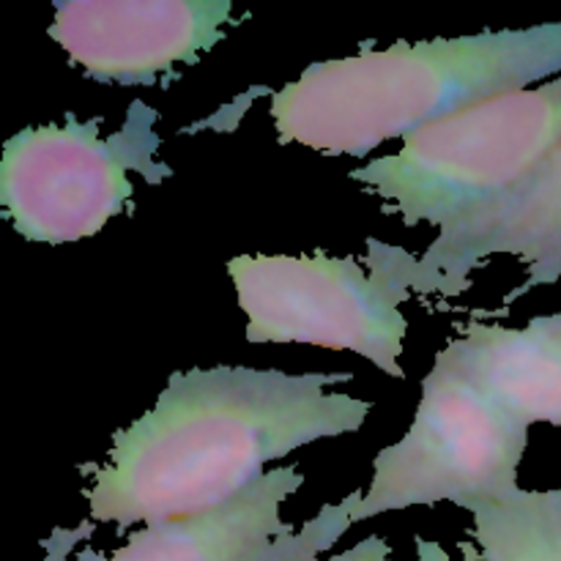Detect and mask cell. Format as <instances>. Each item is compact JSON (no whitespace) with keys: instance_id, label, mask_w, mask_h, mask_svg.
Returning <instances> with one entry per match:
<instances>
[{"instance_id":"6da1fadb","label":"cell","mask_w":561,"mask_h":561,"mask_svg":"<svg viewBox=\"0 0 561 561\" xmlns=\"http://www.w3.org/2000/svg\"><path fill=\"white\" fill-rule=\"evenodd\" d=\"M351 378L230 365L173 373L153 409L115 433L85 491L88 513L124 531L225 507L272 460L365 425L373 405L332 392Z\"/></svg>"},{"instance_id":"7a4b0ae2","label":"cell","mask_w":561,"mask_h":561,"mask_svg":"<svg viewBox=\"0 0 561 561\" xmlns=\"http://www.w3.org/2000/svg\"><path fill=\"white\" fill-rule=\"evenodd\" d=\"M561 71V22L474 36L394 42L318 60L272 93L279 142L327 157H367L381 142Z\"/></svg>"},{"instance_id":"3957f363","label":"cell","mask_w":561,"mask_h":561,"mask_svg":"<svg viewBox=\"0 0 561 561\" xmlns=\"http://www.w3.org/2000/svg\"><path fill=\"white\" fill-rule=\"evenodd\" d=\"M561 140V77L447 115L351 170L403 225L455 228L518 190Z\"/></svg>"},{"instance_id":"277c9868","label":"cell","mask_w":561,"mask_h":561,"mask_svg":"<svg viewBox=\"0 0 561 561\" xmlns=\"http://www.w3.org/2000/svg\"><path fill=\"white\" fill-rule=\"evenodd\" d=\"M367 263L356 257L236 255L228 274L247 316V343H301L354 351L392 378L400 367L409 321L400 305L431 296L422 261L403 247L367 241Z\"/></svg>"},{"instance_id":"5b68a950","label":"cell","mask_w":561,"mask_h":561,"mask_svg":"<svg viewBox=\"0 0 561 561\" xmlns=\"http://www.w3.org/2000/svg\"><path fill=\"white\" fill-rule=\"evenodd\" d=\"M529 425L496 403L447 351L422 381L409 433L381 449L367 493H351V524L409 507L504 499L518 491Z\"/></svg>"},{"instance_id":"8992f818","label":"cell","mask_w":561,"mask_h":561,"mask_svg":"<svg viewBox=\"0 0 561 561\" xmlns=\"http://www.w3.org/2000/svg\"><path fill=\"white\" fill-rule=\"evenodd\" d=\"M159 113L131 102L124 126L99 137L102 118L27 126L16 131L0 157V206L16 233L33 244H77L96 236L129 208L137 173L162 184L173 168L153 162Z\"/></svg>"},{"instance_id":"52a82bcc","label":"cell","mask_w":561,"mask_h":561,"mask_svg":"<svg viewBox=\"0 0 561 561\" xmlns=\"http://www.w3.org/2000/svg\"><path fill=\"white\" fill-rule=\"evenodd\" d=\"M305 485L296 466L266 471L250 491L225 507L195 518L131 531L126 546L99 553L82 546L91 529H55L42 542L44 561H321L351 524V499L327 504L296 529L279 507Z\"/></svg>"},{"instance_id":"ba28073f","label":"cell","mask_w":561,"mask_h":561,"mask_svg":"<svg viewBox=\"0 0 561 561\" xmlns=\"http://www.w3.org/2000/svg\"><path fill=\"white\" fill-rule=\"evenodd\" d=\"M228 25L230 0H66L47 33L91 80L157 85L197 66Z\"/></svg>"},{"instance_id":"9c48e42d","label":"cell","mask_w":561,"mask_h":561,"mask_svg":"<svg viewBox=\"0 0 561 561\" xmlns=\"http://www.w3.org/2000/svg\"><path fill=\"white\" fill-rule=\"evenodd\" d=\"M491 255H513L526 263V279L504 296V316L520 296L561 279V140L546 162L510 195L482 208L455 228L442 230L420 255L431 296L453 299L471 288L469 274Z\"/></svg>"},{"instance_id":"30bf717a","label":"cell","mask_w":561,"mask_h":561,"mask_svg":"<svg viewBox=\"0 0 561 561\" xmlns=\"http://www.w3.org/2000/svg\"><path fill=\"white\" fill-rule=\"evenodd\" d=\"M444 351L524 425L561 427V310L524 329L474 318Z\"/></svg>"},{"instance_id":"8fae6325","label":"cell","mask_w":561,"mask_h":561,"mask_svg":"<svg viewBox=\"0 0 561 561\" xmlns=\"http://www.w3.org/2000/svg\"><path fill=\"white\" fill-rule=\"evenodd\" d=\"M482 561H561L559 491H513L466 507Z\"/></svg>"},{"instance_id":"7c38bea8","label":"cell","mask_w":561,"mask_h":561,"mask_svg":"<svg viewBox=\"0 0 561 561\" xmlns=\"http://www.w3.org/2000/svg\"><path fill=\"white\" fill-rule=\"evenodd\" d=\"M329 561H392V548H389V542L383 540V537L373 535V537H365V540L356 542L354 548L337 553V557H332Z\"/></svg>"},{"instance_id":"4fadbf2b","label":"cell","mask_w":561,"mask_h":561,"mask_svg":"<svg viewBox=\"0 0 561 561\" xmlns=\"http://www.w3.org/2000/svg\"><path fill=\"white\" fill-rule=\"evenodd\" d=\"M463 559L460 561H480V551H477V546H471V542H463ZM416 561H458L449 557L447 551H444V546H438V542L433 540H425V537H416Z\"/></svg>"},{"instance_id":"5bb4252c","label":"cell","mask_w":561,"mask_h":561,"mask_svg":"<svg viewBox=\"0 0 561 561\" xmlns=\"http://www.w3.org/2000/svg\"><path fill=\"white\" fill-rule=\"evenodd\" d=\"M557 491H559V496H561V488H557Z\"/></svg>"}]
</instances>
